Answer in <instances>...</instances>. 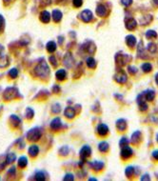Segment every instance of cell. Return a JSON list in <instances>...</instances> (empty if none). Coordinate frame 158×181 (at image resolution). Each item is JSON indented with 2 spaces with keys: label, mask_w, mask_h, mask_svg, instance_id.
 Here are the masks:
<instances>
[{
  "label": "cell",
  "mask_w": 158,
  "mask_h": 181,
  "mask_svg": "<svg viewBox=\"0 0 158 181\" xmlns=\"http://www.w3.org/2000/svg\"><path fill=\"white\" fill-rule=\"evenodd\" d=\"M8 75H9V76H10L11 78L15 79V78L17 77V75H18V71H17V69H15V68H13V69H11V70L9 71Z\"/></svg>",
  "instance_id": "d590c367"
},
{
  "label": "cell",
  "mask_w": 158,
  "mask_h": 181,
  "mask_svg": "<svg viewBox=\"0 0 158 181\" xmlns=\"http://www.w3.org/2000/svg\"><path fill=\"white\" fill-rule=\"evenodd\" d=\"M25 116H26L27 119H32L35 116V111L32 108H27L26 111H25Z\"/></svg>",
  "instance_id": "d6a6232c"
},
{
  "label": "cell",
  "mask_w": 158,
  "mask_h": 181,
  "mask_svg": "<svg viewBox=\"0 0 158 181\" xmlns=\"http://www.w3.org/2000/svg\"><path fill=\"white\" fill-rule=\"evenodd\" d=\"M10 122H11V124H12L13 127H18L19 124L21 123V119L17 116V115L13 114V115H11V116H10Z\"/></svg>",
  "instance_id": "cb8c5ba5"
},
{
  "label": "cell",
  "mask_w": 158,
  "mask_h": 181,
  "mask_svg": "<svg viewBox=\"0 0 158 181\" xmlns=\"http://www.w3.org/2000/svg\"><path fill=\"white\" fill-rule=\"evenodd\" d=\"M141 69L144 73H149L151 72L152 70V66L151 63H149V62H146V63H143L142 66H141Z\"/></svg>",
  "instance_id": "1f68e13d"
},
{
  "label": "cell",
  "mask_w": 158,
  "mask_h": 181,
  "mask_svg": "<svg viewBox=\"0 0 158 181\" xmlns=\"http://www.w3.org/2000/svg\"><path fill=\"white\" fill-rule=\"evenodd\" d=\"M151 155L155 160H158V150H154V151L152 152Z\"/></svg>",
  "instance_id": "f907efd6"
},
{
  "label": "cell",
  "mask_w": 158,
  "mask_h": 181,
  "mask_svg": "<svg viewBox=\"0 0 158 181\" xmlns=\"http://www.w3.org/2000/svg\"><path fill=\"white\" fill-rule=\"evenodd\" d=\"M96 132H97L98 135H100V136H106V135L109 134V128L106 124L101 123L97 126Z\"/></svg>",
  "instance_id": "9c48e42d"
},
{
  "label": "cell",
  "mask_w": 158,
  "mask_h": 181,
  "mask_svg": "<svg viewBox=\"0 0 158 181\" xmlns=\"http://www.w3.org/2000/svg\"><path fill=\"white\" fill-rule=\"evenodd\" d=\"M155 82H156V84L158 85V73L155 75Z\"/></svg>",
  "instance_id": "11a10c76"
},
{
  "label": "cell",
  "mask_w": 158,
  "mask_h": 181,
  "mask_svg": "<svg viewBox=\"0 0 158 181\" xmlns=\"http://www.w3.org/2000/svg\"><path fill=\"white\" fill-rule=\"evenodd\" d=\"M42 132L41 129L38 128V127H35V128L31 129L29 132H27L26 136L29 141H37L39 140V138L41 137Z\"/></svg>",
  "instance_id": "7a4b0ae2"
},
{
  "label": "cell",
  "mask_w": 158,
  "mask_h": 181,
  "mask_svg": "<svg viewBox=\"0 0 158 181\" xmlns=\"http://www.w3.org/2000/svg\"><path fill=\"white\" fill-rule=\"evenodd\" d=\"M151 1L155 7H158V0H151Z\"/></svg>",
  "instance_id": "db71d44e"
},
{
  "label": "cell",
  "mask_w": 158,
  "mask_h": 181,
  "mask_svg": "<svg viewBox=\"0 0 158 181\" xmlns=\"http://www.w3.org/2000/svg\"><path fill=\"white\" fill-rule=\"evenodd\" d=\"M72 4L75 8H79V7L82 6L83 1L82 0H72Z\"/></svg>",
  "instance_id": "f6af8a7d"
},
{
  "label": "cell",
  "mask_w": 158,
  "mask_h": 181,
  "mask_svg": "<svg viewBox=\"0 0 158 181\" xmlns=\"http://www.w3.org/2000/svg\"><path fill=\"white\" fill-rule=\"evenodd\" d=\"M18 96V90L15 87H9L5 90L3 97L5 100H12Z\"/></svg>",
  "instance_id": "3957f363"
},
{
  "label": "cell",
  "mask_w": 158,
  "mask_h": 181,
  "mask_svg": "<svg viewBox=\"0 0 158 181\" xmlns=\"http://www.w3.org/2000/svg\"><path fill=\"white\" fill-rule=\"evenodd\" d=\"M50 13L48 12V11H43V12L40 13V15H39V19L40 21H42L43 23H49L50 20Z\"/></svg>",
  "instance_id": "5bb4252c"
},
{
  "label": "cell",
  "mask_w": 158,
  "mask_h": 181,
  "mask_svg": "<svg viewBox=\"0 0 158 181\" xmlns=\"http://www.w3.org/2000/svg\"><path fill=\"white\" fill-rule=\"evenodd\" d=\"M49 59H50V63H52L53 66H54V67L57 66V60H56V58L54 57V56H50Z\"/></svg>",
  "instance_id": "c3c4849f"
},
{
  "label": "cell",
  "mask_w": 158,
  "mask_h": 181,
  "mask_svg": "<svg viewBox=\"0 0 158 181\" xmlns=\"http://www.w3.org/2000/svg\"><path fill=\"white\" fill-rule=\"evenodd\" d=\"M114 80L119 84H125L127 80H128V77H127V75L124 71L120 70L119 72H117L114 75Z\"/></svg>",
  "instance_id": "8992f818"
},
{
  "label": "cell",
  "mask_w": 158,
  "mask_h": 181,
  "mask_svg": "<svg viewBox=\"0 0 158 181\" xmlns=\"http://www.w3.org/2000/svg\"><path fill=\"white\" fill-rule=\"evenodd\" d=\"M56 48H57V46H56V43H55V42H53V41H49L47 43V45H46L47 51L49 53H54L56 51Z\"/></svg>",
  "instance_id": "484cf974"
},
{
  "label": "cell",
  "mask_w": 158,
  "mask_h": 181,
  "mask_svg": "<svg viewBox=\"0 0 158 181\" xmlns=\"http://www.w3.org/2000/svg\"><path fill=\"white\" fill-rule=\"evenodd\" d=\"M140 137H141V132H140V131L134 132L133 134H131V142L132 144H137V143L140 141Z\"/></svg>",
  "instance_id": "d4e9b609"
},
{
  "label": "cell",
  "mask_w": 158,
  "mask_h": 181,
  "mask_svg": "<svg viewBox=\"0 0 158 181\" xmlns=\"http://www.w3.org/2000/svg\"><path fill=\"white\" fill-rule=\"evenodd\" d=\"M86 64L89 68L92 69V68H95V66H96V61L94 57H88L86 59Z\"/></svg>",
  "instance_id": "4dcf8cb0"
},
{
  "label": "cell",
  "mask_w": 158,
  "mask_h": 181,
  "mask_svg": "<svg viewBox=\"0 0 158 181\" xmlns=\"http://www.w3.org/2000/svg\"><path fill=\"white\" fill-rule=\"evenodd\" d=\"M35 73L39 77H47L50 75V68L48 66L47 62H39L37 66L35 68Z\"/></svg>",
  "instance_id": "6da1fadb"
},
{
  "label": "cell",
  "mask_w": 158,
  "mask_h": 181,
  "mask_svg": "<svg viewBox=\"0 0 158 181\" xmlns=\"http://www.w3.org/2000/svg\"><path fill=\"white\" fill-rule=\"evenodd\" d=\"M156 140H157V142H158V134H157V135H156Z\"/></svg>",
  "instance_id": "9f6ffc18"
},
{
  "label": "cell",
  "mask_w": 158,
  "mask_h": 181,
  "mask_svg": "<svg viewBox=\"0 0 158 181\" xmlns=\"http://www.w3.org/2000/svg\"><path fill=\"white\" fill-rule=\"evenodd\" d=\"M96 13L98 16H101V17H103V16H106L108 15V9L106 8L105 5H98L97 8H96Z\"/></svg>",
  "instance_id": "4fadbf2b"
},
{
  "label": "cell",
  "mask_w": 158,
  "mask_h": 181,
  "mask_svg": "<svg viewBox=\"0 0 158 181\" xmlns=\"http://www.w3.org/2000/svg\"><path fill=\"white\" fill-rule=\"evenodd\" d=\"M61 111V106L59 103H54L52 107V112L53 114H59Z\"/></svg>",
  "instance_id": "74e56055"
},
{
  "label": "cell",
  "mask_w": 158,
  "mask_h": 181,
  "mask_svg": "<svg viewBox=\"0 0 158 181\" xmlns=\"http://www.w3.org/2000/svg\"><path fill=\"white\" fill-rule=\"evenodd\" d=\"M137 26V22L135 21V19L133 18H129L126 20V28L129 31H132L134 30Z\"/></svg>",
  "instance_id": "2e32d148"
},
{
  "label": "cell",
  "mask_w": 158,
  "mask_h": 181,
  "mask_svg": "<svg viewBox=\"0 0 158 181\" xmlns=\"http://www.w3.org/2000/svg\"><path fill=\"white\" fill-rule=\"evenodd\" d=\"M52 90H53V92H55V94H57V92H60V87H59L58 85H56V86H53Z\"/></svg>",
  "instance_id": "816d5d0a"
},
{
  "label": "cell",
  "mask_w": 158,
  "mask_h": 181,
  "mask_svg": "<svg viewBox=\"0 0 158 181\" xmlns=\"http://www.w3.org/2000/svg\"><path fill=\"white\" fill-rule=\"evenodd\" d=\"M134 174V168L132 166H129V167H127L126 170H125V174H126V176L127 177H131L132 175H133Z\"/></svg>",
  "instance_id": "e575fe53"
},
{
  "label": "cell",
  "mask_w": 158,
  "mask_h": 181,
  "mask_svg": "<svg viewBox=\"0 0 158 181\" xmlns=\"http://www.w3.org/2000/svg\"><path fill=\"white\" fill-rule=\"evenodd\" d=\"M74 179V177H73V174H65V176L63 177V180H65V181H72V180H73Z\"/></svg>",
  "instance_id": "ee69618b"
},
{
  "label": "cell",
  "mask_w": 158,
  "mask_h": 181,
  "mask_svg": "<svg viewBox=\"0 0 158 181\" xmlns=\"http://www.w3.org/2000/svg\"><path fill=\"white\" fill-rule=\"evenodd\" d=\"M126 44L129 48H133L136 45V37L132 35L126 36Z\"/></svg>",
  "instance_id": "7c38bea8"
},
{
  "label": "cell",
  "mask_w": 158,
  "mask_h": 181,
  "mask_svg": "<svg viewBox=\"0 0 158 181\" xmlns=\"http://www.w3.org/2000/svg\"><path fill=\"white\" fill-rule=\"evenodd\" d=\"M50 129L53 130V131H58L62 127V121L59 117H54L50 121Z\"/></svg>",
  "instance_id": "30bf717a"
},
{
  "label": "cell",
  "mask_w": 158,
  "mask_h": 181,
  "mask_svg": "<svg viewBox=\"0 0 158 181\" xmlns=\"http://www.w3.org/2000/svg\"><path fill=\"white\" fill-rule=\"evenodd\" d=\"M5 1H6V2H8V1H10V0H5Z\"/></svg>",
  "instance_id": "6f0895ef"
},
{
  "label": "cell",
  "mask_w": 158,
  "mask_h": 181,
  "mask_svg": "<svg viewBox=\"0 0 158 181\" xmlns=\"http://www.w3.org/2000/svg\"><path fill=\"white\" fill-rule=\"evenodd\" d=\"M115 126H116V129L119 132H124L127 129V121L123 118H120L116 121L115 123Z\"/></svg>",
  "instance_id": "8fae6325"
},
{
  "label": "cell",
  "mask_w": 158,
  "mask_h": 181,
  "mask_svg": "<svg viewBox=\"0 0 158 181\" xmlns=\"http://www.w3.org/2000/svg\"><path fill=\"white\" fill-rule=\"evenodd\" d=\"M131 59V57L127 53H116L115 55V60H116V63L120 66H124L125 64H127L128 62H129V60Z\"/></svg>",
  "instance_id": "277c9868"
},
{
  "label": "cell",
  "mask_w": 158,
  "mask_h": 181,
  "mask_svg": "<svg viewBox=\"0 0 158 181\" xmlns=\"http://www.w3.org/2000/svg\"><path fill=\"white\" fill-rule=\"evenodd\" d=\"M9 64V58L4 53H0V68H5Z\"/></svg>",
  "instance_id": "7402d4cb"
},
{
  "label": "cell",
  "mask_w": 158,
  "mask_h": 181,
  "mask_svg": "<svg viewBox=\"0 0 158 181\" xmlns=\"http://www.w3.org/2000/svg\"><path fill=\"white\" fill-rule=\"evenodd\" d=\"M35 179L37 180V181H43L46 179V175H45V174L43 172L39 171V172H36V174H35Z\"/></svg>",
  "instance_id": "836d02e7"
},
{
  "label": "cell",
  "mask_w": 158,
  "mask_h": 181,
  "mask_svg": "<svg viewBox=\"0 0 158 181\" xmlns=\"http://www.w3.org/2000/svg\"><path fill=\"white\" fill-rule=\"evenodd\" d=\"M147 50H148L149 53H153L156 52V50H157L156 45H155L154 43H152V42H149V43L147 45Z\"/></svg>",
  "instance_id": "8d00e7d4"
},
{
  "label": "cell",
  "mask_w": 158,
  "mask_h": 181,
  "mask_svg": "<svg viewBox=\"0 0 158 181\" xmlns=\"http://www.w3.org/2000/svg\"><path fill=\"white\" fill-rule=\"evenodd\" d=\"M140 179L143 181V180H149L151 178H149V174H144L143 176L140 178Z\"/></svg>",
  "instance_id": "f5cc1de1"
},
{
  "label": "cell",
  "mask_w": 158,
  "mask_h": 181,
  "mask_svg": "<svg viewBox=\"0 0 158 181\" xmlns=\"http://www.w3.org/2000/svg\"><path fill=\"white\" fill-rule=\"evenodd\" d=\"M15 172H16L15 167L13 166V167H11V168H10L9 172H8V174H9L11 175V176H15Z\"/></svg>",
  "instance_id": "7dc6e473"
},
{
  "label": "cell",
  "mask_w": 158,
  "mask_h": 181,
  "mask_svg": "<svg viewBox=\"0 0 158 181\" xmlns=\"http://www.w3.org/2000/svg\"><path fill=\"white\" fill-rule=\"evenodd\" d=\"M80 18L82 19V21L85 22V23H89V22H91L92 20V18H94V15H92V13L90 10H85L80 13Z\"/></svg>",
  "instance_id": "ba28073f"
},
{
  "label": "cell",
  "mask_w": 158,
  "mask_h": 181,
  "mask_svg": "<svg viewBox=\"0 0 158 181\" xmlns=\"http://www.w3.org/2000/svg\"><path fill=\"white\" fill-rule=\"evenodd\" d=\"M69 152H70V149L68 146H63L62 148H60V150H59V154H60V155H67L69 154Z\"/></svg>",
  "instance_id": "ab89813d"
},
{
  "label": "cell",
  "mask_w": 158,
  "mask_h": 181,
  "mask_svg": "<svg viewBox=\"0 0 158 181\" xmlns=\"http://www.w3.org/2000/svg\"><path fill=\"white\" fill-rule=\"evenodd\" d=\"M62 16H63V15H62V13H61L59 10H53V11H52V19H53V21L56 22V23H58V22L61 21Z\"/></svg>",
  "instance_id": "ac0fdd59"
},
{
  "label": "cell",
  "mask_w": 158,
  "mask_h": 181,
  "mask_svg": "<svg viewBox=\"0 0 158 181\" xmlns=\"http://www.w3.org/2000/svg\"><path fill=\"white\" fill-rule=\"evenodd\" d=\"M109 149H110V145L106 141H102V142L98 144V150H99L100 152H107L109 151Z\"/></svg>",
  "instance_id": "603a6c76"
},
{
  "label": "cell",
  "mask_w": 158,
  "mask_h": 181,
  "mask_svg": "<svg viewBox=\"0 0 158 181\" xmlns=\"http://www.w3.org/2000/svg\"><path fill=\"white\" fill-rule=\"evenodd\" d=\"M143 94L144 96H145L146 101H152L155 96V92L153 90L149 89V90H146L145 92H143Z\"/></svg>",
  "instance_id": "9a60e30c"
},
{
  "label": "cell",
  "mask_w": 158,
  "mask_h": 181,
  "mask_svg": "<svg viewBox=\"0 0 158 181\" xmlns=\"http://www.w3.org/2000/svg\"><path fill=\"white\" fill-rule=\"evenodd\" d=\"M145 35L148 39H154L157 37V33L153 30H149L146 32Z\"/></svg>",
  "instance_id": "f1b7e54d"
},
{
  "label": "cell",
  "mask_w": 158,
  "mask_h": 181,
  "mask_svg": "<svg viewBox=\"0 0 158 181\" xmlns=\"http://www.w3.org/2000/svg\"><path fill=\"white\" fill-rule=\"evenodd\" d=\"M66 76H67V73L64 69L58 70L57 72L55 73V77L57 78L59 81H63L64 79H66Z\"/></svg>",
  "instance_id": "44dd1931"
},
{
  "label": "cell",
  "mask_w": 158,
  "mask_h": 181,
  "mask_svg": "<svg viewBox=\"0 0 158 181\" xmlns=\"http://www.w3.org/2000/svg\"><path fill=\"white\" fill-rule=\"evenodd\" d=\"M129 144V140L127 139V137H122L119 141V146L122 148L124 146H127Z\"/></svg>",
  "instance_id": "b9f144b4"
},
{
  "label": "cell",
  "mask_w": 158,
  "mask_h": 181,
  "mask_svg": "<svg viewBox=\"0 0 158 181\" xmlns=\"http://www.w3.org/2000/svg\"><path fill=\"white\" fill-rule=\"evenodd\" d=\"M17 165L19 168H25L28 165V158L26 156H21L18 158Z\"/></svg>",
  "instance_id": "83f0119b"
},
{
  "label": "cell",
  "mask_w": 158,
  "mask_h": 181,
  "mask_svg": "<svg viewBox=\"0 0 158 181\" xmlns=\"http://www.w3.org/2000/svg\"><path fill=\"white\" fill-rule=\"evenodd\" d=\"M137 53H138V55L141 56L142 58H144L143 55H145V53H144L143 51V42L140 41L139 44H138V49H137Z\"/></svg>",
  "instance_id": "f35d334b"
},
{
  "label": "cell",
  "mask_w": 158,
  "mask_h": 181,
  "mask_svg": "<svg viewBox=\"0 0 158 181\" xmlns=\"http://www.w3.org/2000/svg\"><path fill=\"white\" fill-rule=\"evenodd\" d=\"M15 159H16L15 154H13V152H9V154H7V156H6V163L7 164H11V163L15 162Z\"/></svg>",
  "instance_id": "f546056e"
},
{
  "label": "cell",
  "mask_w": 158,
  "mask_h": 181,
  "mask_svg": "<svg viewBox=\"0 0 158 181\" xmlns=\"http://www.w3.org/2000/svg\"><path fill=\"white\" fill-rule=\"evenodd\" d=\"M132 154H133V151H132L131 147H129L128 145L122 147V150H121L120 152V156L122 159H128Z\"/></svg>",
  "instance_id": "52a82bcc"
},
{
  "label": "cell",
  "mask_w": 158,
  "mask_h": 181,
  "mask_svg": "<svg viewBox=\"0 0 158 181\" xmlns=\"http://www.w3.org/2000/svg\"><path fill=\"white\" fill-rule=\"evenodd\" d=\"M128 71L131 75H135V73H137V68L135 66H131V65H129V66L128 67Z\"/></svg>",
  "instance_id": "7bdbcfd3"
},
{
  "label": "cell",
  "mask_w": 158,
  "mask_h": 181,
  "mask_svg": "<svg viewBox=\"0 0 158 181\" xmlns=\"http://www.w3.org/2000/svg\"><path fill=\"white\" fill-rule=\"evenodd\" d=\"M64 114L65 116L69 118V119H72V118L75 116V111L72 107H67L64 111Z\"/></svg>",
  "instance_id": "e0dca14e"
},
{
  "label": "cell",
  "mask_w": 158,
  "mask_h": 181,
  "mask_svg": "<svg viewBox=\"0 0 158 181\" xmlns=\"http://www.w3.org/2000/svg\"><path fill=\"white\" fill-rule=\"evenodd\" d=\"M63 63L66 65L68 68L72 67V55H70V53H67L66 56H65V58H64V62H63Z\"/></svg>",
  "instance_id": "4316f807"
},
{
  "label": "cell",
  "mask_w": 158,
  "mask_h": 181,
  "mask_svg": "<svg viewBox=\"0 0 158 181\" xmlns=\"http://www.w3.org/2000/svg\"><path fill=\"white\" fill-rule=\"evenodd\" d=\"M132 3V0H121V4L125 7H129L131 6Z\"/></svg>",
  "instance_id": "bcb514c9"
},
{
  "label": "cell",
  "mask_w": 158,
  "mask_h": 181,
  "mask_svg": "<svg viewBox=\"0 0 158 181\" xmlns=\"http://www.w3.org/2000/svg\"><path fill=\"white\" fill-rule=\"evenodd\" d=\"M91 166H92V169L95 170L96 172H98V171H101V170H103V168H104V162H102V161L95 160V161H92V162L91 163Z\"/></svg>",
  "instance_id": "ffe728a7"
},
{
  "label": "cell",
  "mask_w": 158,
  "mask_h": 181,
  "mask_svg": "<svg viewBox=\"0 0 158 181\" xmlns=\"http://www.w3.org/2000/svg\"><path fill=\"white\" fill-rule=\"evenodd\" d=\"M91 154H92V149L89 145H84L82 148L80 149V151H79V155H80L82 160L87 159Z\"/></svg>",
  "instance_id": "5b68a950"
},
{
  "label": "cell",
  "mask_w": 158,
  "mask_h": 181,
  "mask_svg": "<svg viewBox=\"0 0 158 181\" xmlns=\"http://www.w3.org/2000/svg\"><path fill=\"white\" fill-rule=\"evenodd\" d=\"M4 23H5V19H4L3 16L0 15V31H1L2 28L4 27Z\"/></svg>",
  "instance_id": "681fc988"
},
{
  "label": "cell",
  "mask_w": 158,
  "mask_h": 181,
  "mask_svg": "<svg viewBox=\"0 0 158 181\" xmlns=\"http://www.w3.org/2000/svg\"><path fill=\"white\" fill-rule=\"evenodd\" d=\"M138 107H139V110L141 112H145L148 110V104H147L146 102H142V103H139L138 104Z\"/></svg>",
  "instance_id": "60d3db41"
},
{
  "label": "cell",
  "mask_w": 158,
  "mask_h": 181,
  "mask_svg": "<svg viewBox=\"0 0 158 181\" xmlns=\"http://www.w3.org/2000/svg\"><path fill=\"white\" fill-rule=\"evenodd\" d=\"M28 152H29L30 156L32 157H35L37 156V154H39V148L37 145H32L30 146L29 150H28Z\"/></svg>",
  "instance_id": "d6986e66"
}]
</instances>
